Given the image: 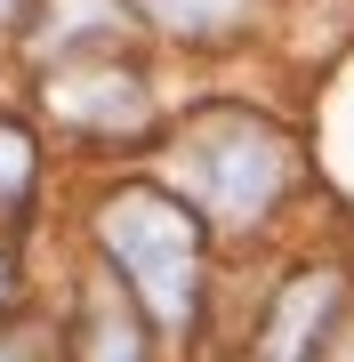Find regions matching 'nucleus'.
I'll return each instance as SVG.
<instances>
[{
	"instance_id": "nucleus-3",
	"label": "nucleus",
	"mask_w": 354,
	"mask_h": 362,
	"mask_svg": "<svg viewBox=\"0 0 354 362\" xmlns=\"http://www.w3.org/2000/svg\"><path fill=\"white\" fill-rule=\"evenodd\" d=\"M49 113L89 137H137L153 121V89L113 57H65V73L49 81Z\"/></svg>"
},
{
	"instance_id": "nucleus-4",
	"label": "nucleus",
	"mask_w": 354,
	"mask_h": 362,
	"mask_svg": "<svg viewBox=\"0 0 354 362\" xmlns=\"http://www.w3.org/2000/svg\"><path fill=\"white\" fill-rule=\"evenodd\" d=\"M73 362H153V346H145V306L121 290L113 266L89 274V290L73 306Z\"/></svg>"
},
{
	"instance_id": "nucleus-8",
	"label": "nucleus",
	"mask_w": 354,
	"mask_h": 362,
	"mask_svg": "<svg viewBox=\"0 0 354 362\" xmlns=\"http://www.w3.org/2000/svg\"><path fill=\"white\" fill-rule=\"evenodd\" d=\"M25 185H33V137L16 121H0V209L25 202Z\"/></svg>"
},
{
	"instance_id": "nucleus-11",
	"label": "nucleus",
	"mask_w": 354,
	"mask_h": 362,
	"mask_svg": "<svg viewBox=\"0 0 354 362\" xmlns=\"http://www.w3.org/2000/svg\"><path fill=\"white\" fill-rule=\"evenodd\" d=\"M314 362H354V330H346V338H338L330 354H314Z\"/></svg>"
},
{
	"instance_id": "nucleus-1",
	"label": "nucleus",
	"mask_w": 354,
	"mask_h": 362,
	"mask_svg": "<svg viewBox=\"0 0 354 362\" xmlns=\"http://www.w3.org/2000/svg\"><path fill=\"white\" fill-rule=\"evenodd\" d=\"M97 242H105V266L145 306V322L194 330V306H201V226H194V202L161 194V185H129V194H113L97 209Z\"/></svg>"
},
{
	"instance_id": "nucleus-9",
	"label": "nucleus",
	"mask_w": 354,
	"mask_h": 362,
	"mask_svg": "<svg viewBox=\"0 0 354 362\" xmlns=\"http://www.w3.org/2000/svg\"><path fill=\"white\" fill-rule=\"evenodd\" d=\"M8 298H16V258L0 250V314H8Z\"/></svg>"
},
{
	"instance_id": "nucleus-2",
	"label": "nucleus",
	"mask_w": 354,
	"mask_h": 362,
	"mask_svg": "<svg viewBox=\"0 0 354 362\" xmlns=\"http://www.w3.org/2000/svg\"><path fill=\"white\" fill-rule=\"evenodd\" d=\"M290 137L274 121L242 113V105H218V113H201L194 129L177 137V185L185 202H194V218H218V226H258L266 209L290 194Z\"/></svg>"
},
{
	"instance_id": "nucleus-5",
	"label": "nucleus",
	"mask_w": 354,
	"mask_h": 362,
	"mask_svg": "<svg viewBox=\"0 0 354 362\" xmlns=\"http://www.w3.org/2000/svg\"><path fill=\"white\" fill-rule=\"evenodd\" d=\"M330 314H338V274H298V282L274 298L249 362H314L330 346Z\"/></svg>"
},
{
	"instance_id": "nucleus-12",
	"label": "nucleus",
	"mask_w": 354,
	"mask_h": 362,
	"mask_svg": "<svg viewBox=\"0 0 354 362\" xmlns=\"http://www.w3.org/2000/svg\"><path fill=\"white\" fill-rule=\"evenodd\" d=\"M16 8H25V0H0V16H16Z\"/></svg>"
},
{
	"instance_id": "nucleus-7",
	"label": "nucleus",
	"mask_w": 354,
	"mask_h": 362,
	"mask_svg": "<svg viewBox=\"0 0 354 362\" xmlns=\"http://www.w3.org/2000/svg\"><path fill=\"white\" fill-rule=\"evenodd\" d=\"M137 8L170 40H225V33H242L249 0H137Z\"/></svg>"
},
{
	"instance_id": "nucleus-10",
	"label": "nucleus",
	"mask_w": 354,
	"mask_h": 362,
	"mask_svg": "<svg viewBox=\"0 0 354 362\" xmlns=\"http://www.w3.org/2000/svg\"><path fill=\"white\" fill-rule=\"evenodd\" d=\"M33 346H40V338H33V330H16V346L0 354V362H33Z\"/></svg>"
},
{
	"instance_id": "nucleus-6",
	"label": "nucleus",
	"mask_w": 354,
	"mask_h": 362,
	"mask_svg": "<svg viewBox=\"0 0 354 362\" xmlns=\"http://www.w3.org/2000/svg\"><path fill=\"white\" fill-rule=\"evenodd\" d=\"M121 33H129V8H121V0H49L33 49H40V57H57V49H65V57H81V49L105 57Z\"/></svg>"
}]
</instances>
